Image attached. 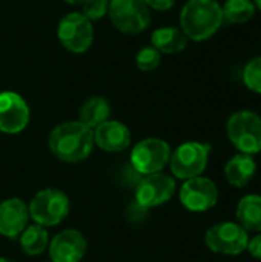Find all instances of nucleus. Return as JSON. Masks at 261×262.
<instances>
[{"label": "nucleus", "mask_w": 261, "mask_h": 262, "mask_svg": "<svg viewBox=\"0 0 261 262\" xmlns=\"http://www.w3.org/2000/svg\"><path fill=\"white\" fill-rule=\"evenodd\" d=\"M48 144L58 160L78 163L86 160L95 146L94 130L82 121H65L51 130Z\"/></svg>", "instance_id": "1"}, {"label": "nucleus", "mask_w": 261, "mask_h": 262, "mask_svg": "<svg viewBox=\"0 0 261 262\" xmlns=\"http://www.w3.org/2000/svg\"><path fill=\"white\" fill-rule=\"evenodd\" d=\"M223 25L222 5L217 0H188L180 12V29L188 40L206 41Z\"/></svg>", "instance_id": "2"}, {"label": "nucleus", "mask_w": 261, "mask_h": 262, "mask_svg": "<svg viewBox=\"0 0 261 262\" xmlns=\"http://www.w3.org/2000/svg\"><path fill=\"white\" fill-rule=\"evenodd\" d=\"M229 141L240 154L261 152V117L252 111H237L226 121Z\"/></svg>", "instance_id": "3"}, {"label": "nucleus", "mask_w": 261, "mask_h": 262, "mask_svg": "<svg viewBox=\"0 0 261 262\" xmlns=\"http://www.w3.org/2000/svg\"><path fill=\"white\" fill-rule=\"evenodd\" d=\"M211 146L200 141H186L180 144L169 160L171 172L178 180H191L202 177L208 167Z\"/></svg>", "instance_id": "4"}, {"label": "nucleus", "mask_w": 261, "mask_h": 262, "mask_svg": "<svg viewBox=\"0 0 261 262\" xmlns=\"http://www.w3.org/2000/svg\"><path fill=\"white\" fill-rule=\"evenodd\" d=\"M69 198L58 189H43L34 195L28 210L35 224L52 227L60 224L69 213Z\"/></svg>", "instance_id": "5"}, {"label": "nucleus", "mask_w": 261, "mask_h": 262, "mask_svg": "<svg viewBox=\"0 0 261 262\" xmlns=\"http://www.w3.org/2000/svg\"><path fill=\"white\" fill-rule=\"evenodd\" d=\"M108 15L123 34L143 32L151 21V11L145 0H109Z\"/></svg>", "instance_id": "6"}, {"label": "nucleus", "mask_w": 261, "mask_h": 262, "mask_svg": "<svg viewBox=\"0 0 261 262\" xmlns=\"http://www.w3.org/2000/svg\"><path fill=\"white\" fill-rule=\"evenodd\" d=\"M249 243L248 232L238 224L232 221H223L214 224L208 229L205 235V244L208 249L218 255L237 256L242 255Z\"/></svg>", "instance_id": "7"}, {"label": "nucleus", "mask_w": 261, "mask_h": 262, "mask_svg": "<svg viewBox=\"0 0 261 262\" xmlns=\"http://www.w3.org/2000/svg\"><path fill=\"white\" fill-rule=\"evenodd\" d=\"M57 38L66 51L83 54L94 43L92 21H89L82 12H69L58 21Z\"/></svg>", "instance_id": "8"}, {"label": "nucleus", "mask_w": 261, "mask_h": 262, "mask_svg": "<svg viewBox=\"0 0 261 262\" xmlns=\"http://www.w3.org/2000/svg\"><path fill=\"white\" fill-rule=\"evenodd\" d=\"M171 146L162 138H145L131 152V164L142 175L162 172L171 160Z\"/></svg>", "instance_id": "9"}, {"label": "nucleus", "mask_w": 261, "mask_h": 262, "mask_svg": "<svg viewBox=\"0 0 261 262\" xmlns=\"http://www.w3.org/2000/svg\"><path fill=\"white\" fill-rule=\"evenodd\" d=\"M175 190L177 184L171 175L162 172L145 175L135 189V200L142 207L151 209L168 203L174 196Z\"/></svg>", "instance_id": "10"}, {"label": "nucleus", "mask_w": 261, "mask_h": 262, "mask_svg": "<svg viewBox=\"0 0 261 262\" xmlns=\"http://www.w3.org/2000/svg\"><path fill=\"white\" fill-rule=\"evenodd\" d=\"M31 118L25 98L12 91L0 92V132L15 135L25 130Z\"/></svg>", "instance_id": "11"}, {"label": "nucleus", "mask_w": 261, "mask_h": 262, "mask_svg": "<svg viewBox=\"0 0 261 262\" xmlns=\"http://www.w3.org/2000/svg\"><path fill=\"white\" fill-rule=\"evenodd\" d=\"M180 201L191 212H206L218 201V189L215 183L206 177L186 180L180 189Z\"/></svg>", "instance_id": "12"}, {"label": "nucleus", "mask_w": 261, "mask_h": 262, "mask_svg": "<svg viewBox=\"0 0 261 262\" xmlns=\"http://www.w3.org/2000/svg\"><path fill=\"white\" fill-rule=\"evenodd\" d=\"M51 262H80L88 250V241L82 232L68 229L52 238L48 246Z\"/></svg>", "instance_id": "13"}, {"label": "nucleus", "mask_w": 261, "mask_h": 262, "mask_svg": "<svg viewBox=\"0 0 261 262\" xmlns=\"http://www.w3.org/2000/svg\"><path fill=\"white\" fill-rule=\"evenodd\" d=\"M29 210L20 198H8L0 203V235L9 239L20 236L28 227Z\"/></svg>", "instance_id": "14"}, {"label": "nucleus", "mask_w": 261, "mask_h": 262, "mask_svg": "<svg viewBox=\"0 0 261 262\" xmlns=\"http://www.w3.org/2000/svg\"><path fill=\"white\" fill-rule=\"evenodd\" d=\"M94 130V144L105 152L118 154L129 147L131 144V130L126 124L108 120L98 124Z\"/></svg>", "instance_id": "15"}, {"label": "nucleus", "mask_w": 261, "mask_h": 262, "mask_svg": "<svg viewBox=\"0 0 261 262\" xmlns=\"http://www.w3.org/2000/svg\"><path fill=\"white\" fill-rule=\"evenodd\" d=\"M257 172V163L252 155L237 154L225 166V178L234 187L248 186Z\"/></svg>", "instance_id": "16"}, {"label": "nucleus", "mask_w": 261, "mask_h": 262, "mask_svg": "<svg viewBox=\"0 0 261 262\" xmlns=\"http://www.w3.org/2000/svg\"><path fill=\"white\" fill-rule=\"evenodd\" d=\"M188 37L180 28L165 26L158 28L151 34V46H154L160 54H178L186 49Z\"/></svg>", "instance_id": "17"}, {"label": "nucleus", "mask_w": 261, "mask_h": 262, "mask_svg": "<svg viewBox=\"0 0 261 262\" xmlns=\"http://www.w3.org/2000/svg\"><path fill=\"white\" fill-rule=\"evenodd\" d=\"M237 223L249 233L261 232V195H246L243 196L235 210Z\"/></svg>", "instance_id": "18"}, {"label": "nucleus", "mask_w": 261, "mask_h": 262, "mask_svg": "<svg viewBox=\"0 0 261 262\" xmlns=\"http://www.w3.org/2000/svg\"><path fill=\"white\" fill-rule=\"evenodd\" d=\"M111 117V106L103 97L88 98L80 109V121L91 129H95L98 124L108 121Z\"/></svg>", "instance_id": "19"}, {"label": "nucleus", "mask_w": 261, "mask_h": 262, "mask_svg": "<svg viewBox=\"0 0 261 262\" xmlns=\"http://www.w3.org/2000/svg\"><path fill=\"white\" fill-rule=\"evenodd\" d=\"M49 246V235L46 227L32 224L28 226L20 233V247L29 256H37L43 253Z\"/></svg>", "instance_id": "20"}, {"label": "nucleus", "mask_w": 261, "mask_h": 262, "mask_svg": "<svg viewBox=\"0 0 261 262\" xmlns=\"http://www.w3.org/2000/svg\"><path fill=\"white\" fill-rule=\"evenodd\" d=\"M223 21L231 25L248 23L257 12V8L252 0H226L222 6Z\"/></svg>", "instance_id": "21"}, {"label": "nucleus", "mask_w": 261, "mask_h": 262, "mask_svg": "<svg viewBox=\"0 0 261 262\" xmlns=\"http://www.w3.org/2000/svg\"><path fill=\"white\" fill-rule=\"evenodd\" d=\"M242 77H243L245 86L249 91L255 94H261V57H255L246 63V66L243 68Z\"/></svg>", "instance_id": "22"}, {"label": "nucleus", "mask_w": 261, "mask_h": 262, "mask_svg": "<svg viewBox=\"0 0 261 262\" xmlns=\"http://www.w3.org/2000/svg\"><path fill=\"white\" fill-rule=\"evenodd\" d=\"M160 61H162V54L154 46H145L135 55V64L143 72L154 71L155 68H158Z\"/></svg>", "instance_id": "23"}, {"label": "nucleus", "mask_w": 261, "mask_h": 262, "mask_svg": "<svg viewBox=\"0 0 261 262\" xmlns=\"http://www.w3.org/2000/svg\"><path fill=\"white\" fill-rule=\"evenodd\" d=\"M80 6H82V14L89 21H97L108 14L109 0H85Z\"/></svg>", "instance_id": "24"}, {"label": "nucleus", "mask_w": 261, "mask_h": 262, "mask_svg": "<svg viewBox=\"0 0 261 262\" xmlns=\"http://www.w3.org/2000/svg\"><path fill=\"white\" fill-rule=\"evenodd\" d=\"M246 250L249 252V255L252 258L261 261V233L255 235L254 238H249V243H248Z\"/></svg>", "instance_id": "25"}, {"label": "nucleus", "mask_w": 261, "mask_h": 262, "mask_svg": "<svg viewBox=\"0 0 261 262\" xmlns=\"http://www.w3.org/2000/svg\"><path fill=\"white\" fill-rule=\"evenodd\" d=\"M149 9L155 11H168L175 5V0H145Z\"/></svg>", "instance_id": "26"}, {"label": "nucleus", "mask_w": 261, "mask_h": 262, "mask_svg": "<svg viewBox=\"0 0 261 262\" xmlns=\"http://www.w3.org/2000/svg\"><path fill=\"white\" fill-rule=\"evenodd\" d=\"M63 2H66L68 5H74V6H77V5H78V6H80L85 0H63Z\"/></svg>", "instance_id": "27"}, {"label": "nucleus", "mask_w": 261, "mask_h": 262, "mask_svg": "<svg viewBox=\"0 0 261 262\" xmlns=\"http://www.w3.org/2000/svg\"><path fill=\"white\" fill-rule=\"evenodd\" d=\"M252 2H254L255 8H257V9H260V11H261V0H252Z\"/></svg>", "instance_id": "28"}, {"label": "nucleus", "mask_w": 261, "mask_h": 262, "mask_svg": "<svg viewBox=\"0 0 261 262\" xmlns=\"http://www.w3.org/2000/svg\"><path fill=\"white\" fill-rule=\"evenodd\" d=\"M0 262H14L12 259H8V258H0Z\"/></svg>", "instance_id": "29"}]
</instances>
